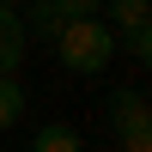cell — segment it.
<instances>
[{
  "mask_svg": "<svg viewBox=\"0 0 152 152\" xmlns=\"http://www.w3.org/2000/svg\"><path fill=\"white\" fill-rule=\"evenodd\" d=\"M24 49H31V31H24L18 6H6V0H0V73H18Z\"/></svg>",
  "mask_w": 152,
  "mask_h": 152,
  "instance_id": "4",
  "label": "cell"
},
{
  "mask_svg": "<svg viewBox=\"0 0 152 152\" xmlns=\"http://www.w3.org/2000/svg\"><path fill=\"white\" fill-rule=\"evenodd\" d=\"M97 6H104V0H55L61 18H85V12H97Z\"/></svg>",
  "mask_w": 152,
  "mask_h": 152,
  "instance_id": "8",
  "label": "cell"
},
{
  "mask_svg": "<svg viewBox=\"0 0 152 152\" xmlns=\"http://www.w3.org/2000/svg\"><path fill=\"white\" fill-rule=\"evenodd\" d=\"M55 55H61V67H67V73H104L110 55H116V31H110L97 12H85V18H61Z\"/></svg>",
  "mask_w": 152,
  "mask_h": 152,
  "instance_id": "1",
  "label": "cell"
},
{
  "mask_svg": "<svg viewBox=\"0 0 152 152\" xmlns=\"http://www.w3.org/2000/svg\"><path fill=\"white\" fill-rule=\"evenodd\" d=\"M110 6V24L122 31V43H128L134 61H152V6L146 0H104Z\"/></svg>",
  "mask_w": 152,
  "mask_h": 152,
  "instance_id": "3",
  "label": "cell"
},
{
  "mask_svg": "<svg viewBox=\"0 0 152 152\" xmlns=\"http://www.w3.org/2000/svg\"><path fill=\"white\" fill-rule=\"evenodd\" d=\"M18 18H24V31H43L49 43H55V31H61V12H55V0H37L31 12H18Z\"/></svg>",
  "mask_w": 152,
  "mask_h": 152,
  "instance_id": "7",
  "label": "cell"
},
{
  "mask_svg": "<svg viewBox=\"0 0 152 152\" xmlns=\"http://www.w3.org/2000/svg\"><path fill=\"white\" fill-rule=\"evenodd\" d=\"M31 152H85V140L67 128V122H43V128L31 134Z\"/></svg>",
  "mask_w": 152,
  "mask_h": 152,
  "instance_id": "5",
  "label": "cell"
},
{
  "mask_svg": "<svg viewBox=\"0 0 152 152\" xmlns=\"http://www.w3.org/2000/svg\"><path fill=\"white\" fill-rule=\"evenodd\" d=\"M110 116V134H122V152H152V110H146V91H116L104 104Z\"/></svg>",
  "mask_w": 152,
  "mask_h": 152,
  "instance_id": "2",
  "label": "cell"
},
{
  "mask_svg": "<svg viewBox=\"0 0 152 152\" xmlns=\"http://www.w3.org/2000/svg\"><path fill=\"white\" fill-rule=\"evenodd\" d=\"M18 116H24V85L18 73H0V128H18Z\"/></svg>",
  "mask_w": 152,
  "mask_h": 152,
  "instance_id": "6",
  "label": "cell"
}]
</instances>
